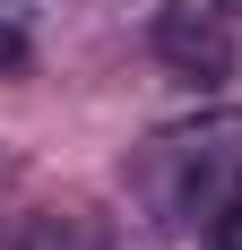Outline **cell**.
Wrapping results in <instances>:
<instances>
[{"mask_svg":"<svg viewBox=\"0 0 242 250\" xmlns=\"http://www.w3.org/2000/svg\"><path fill=\"white\" fill-rule=\"evenodd\" d=\"M156 52L182 78H234V61H242V0H165Z\"/></svg>","mask_w":242,"mask_h":250,"instance_id":"2","label":"cell"},{"mask_svg":"<svg viewBox=\"0 0 242 250\" xmlns=\"http://www.w3.org/2000/svg\"><path fill=\"white\" fill-rule=\"evenodd\" d=\"M147 225H217L225 207L242 199V112H199V121L147 138L130 164Z\"/></svg>","mask_w":242,"mask_h":250,"instance_id":"1","label":"cell"},{"mask_svg":"<svg viewBox=\"0 0 242 250\" xmlns=\"http://www.w3.org/2000/svg\"><path fill=\"white\" fill-rule=\"evenodd\" d=\"M18 250H113V233H104L96 216H35V225L18 233Z\"/></svg>","mask_w":242,"mask_h":250,"instance_id":"3","label":"cell"},{"mask_svg":"<svg viewBox=\"0 0 242 250\" xmlns=\"http://www.w3.org/2000/svg\"><path fill=\"white\" fill-rule=\"evenodd\" d=\"M26 26H35V0H0V69L26 61Z\"/></svg>","mask_w":242,"mask_h":250,"instance_id":"4","label":"cell"},{"mask_svg":"<svg viewBox=\"0 0 242 250\" xmlns=\"http://www.w3.org/2000/svg\"><path fill=\"white\" fill-rule=\"evenodd\" d=\"M208 250H242V199H234V207H225L217 225H208Z\"/></svg>","mask_w":242,"mask_h":250,"instance_id":"5","label":"cell"}]
</instances>
